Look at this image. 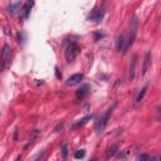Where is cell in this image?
Listing matches in <instances>:
<instances>
[{
    "label": "cell",
    "instance_id": "cell-7",
    "mask_svg": "<svg viewBox=\"0 0 161 161\" xmlns=\"http://www.w3.org/2000/svg\"><path fill=\"white\" fill-rule=\"evenodd\" d=\"M82 79H83V74L82 73H77V74H73L72 77H69L67 79V82H66V84L67 86H76V84L81 83Z\"/></svg>",
    "mask_w": 161,
    "mask_h": 161
},
{
    "label": "cell",
    "instance_id": "cell-14",
    "mask_svg": "<svg viewBox=\"0 0 161 161\" xmlns=\"http://www.w3.org/2000/svg\"><path fill=\"white\" fill-rule=\"evenodd\" d=\"M117 150H118L117 145L111 146L108 150H107V152H106V157H107V158H111V157H113V156L117 153Z\"/></svg>",
    "mask_w": 161,
    "mask_h": 161
},
{
    "label": "cell",
    "instance_id": "cell-26",
    "mask_svg": "<svg viewBox=\"0 0 161 161\" xmlns=\"http://www.w3.org/2000/svg\"><path fill=\"white\" fill-rule=\"evenodd\" d=\"M62 161H63V160H62Z\"/></svg>",
    "mask_w": 161,
    "mask_h": 161
},
{
    "label": "cell",
    "instance_id": "cell-6",
    "mask_svg": "<svg viewBox=\"0 0 161 161\" xmlns=\"http://www.w3.org/2000/svg\"><path fill=\"white\" fill-rule=\"evenodd\" d=\"M136 64H137V57L133 56L132 59H131V63H130V69H128V81L130 82L135 81V77H136Z\"/></svg>",
    "mask_w": 161,
    "mask_h": 161
},
{
    "label": "cell",
    "instance_id": "cell-1",
    "mask_svg": "<svg viewBox=\"0 0 161 161\" xmlns=\"http://www.w3.org/2000/svg\"><path fill=\"white\" fill-rule=\"evenodd\" d=\"M78 53H79V47H78V44L74 43V42L69 43V44L67 45L66 53H64L67 63H72V62L76 59V57L78 56Z\"/></svg>",
    "mask_w": 161,
    "mask_h": 161
},
{
    "label": "cell",
    "instance_id": "cell-19",
    "mask_svg": "<svg viewBox=\"0 0 161 161\" xmlns=\"http://www.w3.org/2000/svg\"><path fill=\"white\" fill-rule=\"evenodd\" d=\"M84 155H86V151H84V150H78V151H76L74 157H76V158H83Z\"/></svg>",
    "mask_w": 161,
    "mask_h": 161
},
{
    "label": "cell",
    "instance_id": "cell-9",
    "mask_svg": "<svg viewBox=\"0 0 161 161\" xmlns=\"http://www.w3.org/2000/svg\"><path fill=\"white\" fill-rule=\"evenodd\" d=\"M39 135H40V131H39L38 128L33 130V131L30 132V136H29V138H28V142H27V145H25V148L30 147V146H32V145L35 142V140L39 137Z\"/></svg>",
    "mask_w": 161,
    "mask_h": 161
},
{
    "label": "cell",
    "instance_id": "cell-22",
    "mask_svg": "<svg viewBox=\"0 0 161 161\" xmlns=\"http://www.w3.org/2000/svg\"><path fill=\"white\" fill-rule=\"evenodd\" d=\"M94 38L96 40H98V38H102V34H94Z\"/></svg>",
    "mask_w": 161,
    "mask_h": 161
},
{
    "label": "cell",
    "instance_id": "cell-3",
    "mask_svg": "<svg viewBox=\"0 0 161 161\" xmlns=\"http://www.w3.org/2000/svg\"><path fill=\"white\" fill-rule=\"evenodd\" d=\"M136 34H137V19L133 18L130 25V35H128V47L133 44L135 39H136Z\"/></svg>",
    "mask_w": 161,
    "mask_h": 161
},
{
    "label": "cell",
    "instance_id": "cell-5",
    "mask_svg": "<svg viewBox=\"0 0 161 161\" xmlns=\"http://www.w3.org/2000/svg\"><path fill=\"white\" fill-rule=\"evenodd\" d=\"M151 59H152L151 52H146V54H145V57H143V64H142L141 76H145V74L148 72V69H150V67H151Z\"/></svg>",
    "mask_w": 161,
    "mask_h": 161
},
{
    "label": "cell",
    "instance_id": "cell-21",
    "mask_svg": "<svg viewBox=\"0 0 161 161\" xmlns=\"http://www.w3.org/2000/svg\"><path fill=\"white\" fill-rule=\"evenodd\" d=\"M56 74H57V78H58V79H61V78H62V74H59L58 68H56Z\"/></svg>",
    "mask_w": 161,
    "mask_h": 161
},
{
    "label": "cell",
    "instance_id": "cell-15",
    "mask_svg": "<svg viewBox=\"0 0 161 161\" xmlns=\"http://www.w3.org/2000/svg\"><path fill=\"white\" fill-rule=\"evenodd\" d=\"M91 118H92V116H86V117H84V118H82V120H81V121H79L78 123H76V125H73V128H78V127H83V126H84V125H86V123H87V122H88V121H89Z\"/></svg>",
    "mask_w": 161,
    "mask_h": 161
},
{
    "label": "cell",
    "instance_id": "cell-8",
    "mask_svg": "<svg viewBox=\"0 0 161 161\" xmlns=\"http://www.w3.org/2000/svg\"><path fill=\"white\" fill-rule=\"evenodd\" d=\"M88 93H89V86L84 84V86H82L81 88L77 89L76 97H77V99H83V98H86L88 96Z\"/></svg>",
    "mask_w": 161,
    "mask_h": 161
},
{
    "label": "cell",
    "instance_id": "cell-2",
    "mask_svg": "<svg viewBox=\"0 0 161 161\" xmlns=\"http://www.w3.org/2000/svg\"><path fill=\"white\" fill-rule=\"evenodd\" d=\"M115 107H116V103H113L108 110L106 111V113L101 117V120H99V122L97 123V126H96V130L98 131V132H101L102 130H104V127L107 126V123H108V121H110V118H111V115H112V112H113V110H115Z\"/></svg>",
    "mask_w": 161,
    "mask_h": 161
},
{
    "label": "cell",
    "instance_id": "cell-4",
    "mask_svg": "<svg viewBox=\"0 0 161 161\" xmlns=\"http://www.w3.org/2000/svg\"><path fill=\"white\" fill-rule=\"evenodd\" d=\"M127 48H128V42L126 40V34L122 33V34L117 38V50H118L120 53H125Z\"/></svg>",
    "mask_w": 161,
    "mask_h": 161
},
{
    "label": "cell",
    "instance_id": "cell-18",
    "mask_svg": "<svg viewBox=\"0 0 161 161\" xmlns=\"http://www.w3.org/2000/svg\"><path fill=\"white\" fill-rule=\"evenodd\" d=\"M62 155H63V161H66L67 155H68V146H67L66 143L62 146Z\"/></svg>",
    "mask_w": 161,
    "mask_h": 161
},
{
    "label": "cell",
    "instance_id": "cell-17",
    "mask_svg": "<svg viewBox=\"0 0 161 161\" xmlns=\"http://www.w3.org/2000/svg\"><path fill=\"white\" fill-rule=\"evenodd\" d=\"M146 91H147V86H145V87L141 89V92L138 93V96H137V98H136V102H137V103H140V102L143 99V97H145V94H146Z\"/></svg>",
    "mask_w": 161,
    "mask_h": 161
},
{
    "label": "cell",
    "instance_id": "cell-13",
    "mask_svg": "<svg viewBox=\"0 0 161 161\" xmlns=\"http://www.w3.org/2000/svg\"><path fill=\"white\" fill-rule=\"evenodd\" d=\"M22 9V7H20V3H13V4H10L9 7H8V13L9 14H15L18 10H20Z\"/></svg>",
    "mask_w": 161,
    "mask_h": 161
},
{
    "label": "cell",
    "instance_id": "cell-24",
    "mask_svg": "<svg viewBox=\"0 0 161 161\" xmlns=\"http://www.w3.org/2000/svg\"><path fill=\"white\" fill-rule=\"evenodd\" d=\"M160 161H161V155H160Z\"/></svg>",
    "mask_w": 161,
    "mask_h": 161
},
{
    "label": "cell",
    "instance_id": "cell-23",
    "mask_svg": "<svg viewBox=\"0 0 161 161\" xmlns=\"http://www.w3.org/2000/svg\"><path fill=\"white\" fill-rule=\"evenodd\" d=\"M14 161H23V158H22V156H18V157L14 160Z\"/></svg>",
    "mask_w": 161,
    "mask_h": 161
},
{
    "label": "cell",
    "instance_id": "cell-10",
    "mask_svg": "<svg viewBox=\"0 0 161 161\" xmlns=\"http://www.w3.org/2000/svg\"><path fill=\"white\" fill-rule=\"evenodd\" d=\"M10 56H12V48H10V45L5 44V45L3 47V52H2V58H3V62H4V63H7V62L10 59Z\"/></svg>",
    "mask_w": 161,
    "mask_h": 161
},
{
    "label": "cell",
    "instance_id": "cell-20",
    "mask_svg": "<svg viewBox=\"0 0 161 161\" xmlns=\"http://www.w3.org/2000/svg\"><path fill=\"white\" fill-rule=\"evenodd\" d=\"M140 161H150V156L147 153H142L140 157H138Z\"/></svg>",
    "mask_w": 161,
    "mask_h": 161
},
{
    "label": "cell",
    "instance_id": "cell-16",
    "mask_svg": "<svg viewBox=\"0 0 161 161\" xmlns=\"http://www.w3.org/2000/svg\"><path fill=\"white\" fill-rule=\"evenodd\" d=\"M45 158H47V150H42L37 155V157L34 158V161H45Z\"/></svg>",
    "mask_w": 161,
    "mask_h": 161
},
{
    "label": "cell",
    "instance_id": "cell-25",
    "mask_svg": "<svg viewBox=\"0 0 161 161\" xmlns=\"http://www.w3.org/2000/svg\"><path fill=\"white\" fill-rule=\"evenodd\" d=\"M91 161H96V160H91Z\"/></svg>",
    "mask_w": 161,
    "mask_h": 161
},
{
    "label": "cell",
    "instance_id": "cell-12",
    "mask_svg": "<svg viewBox=\"0 0 161 161\" xmlns=\"http://www.w3.org/2000/svg\"><path fill=\"white\" fill-rule=\"evenodd\" d=\"M89 18L92 20H94L96 23L102 22V19H103V10H93L92 14L89 15Z\"/></svg>",
    "mask_w": 161,
    "mask_h": 161
},
{
    "label": "cell",
    "instance_id": "cell-11",
    "mask_svg": "<svg viewBox=\"0 0 161 161\" xmlns=\"http://www.w3.org/2000/svg\"><path fill=\"white\" fill-rule=\"evenodd\" d=\"M33 5H34L33 2H27V3H24V5L22 7V14H23V18H24V19H27V18L29 17Z\"/></svg>",
    "mask_w": 161,
    "mask_h": 161
}]
</instances>
